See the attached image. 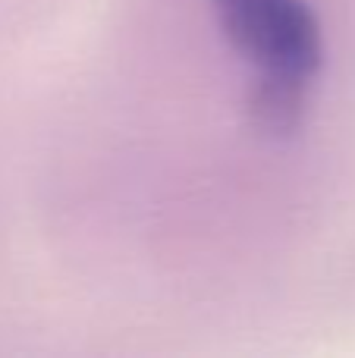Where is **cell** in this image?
<instances>
[{
    "label": "cell",
    "mask_w": 355,
    "mask_h": 358,
    "mask_svg": "<svg viewBox=\"0 0 355 358\" xmlns=\"http://www.w3.org/2000/svg\"><path fill=\"white\" fill-rule=\"evenodd\" d=\"M236 50L258 63L261 76L314 82L324 57L321 25L305 0H214Z\"/></svg>",
    "instance_id": "1"
},
{
    "label": "cell",
    "mask_w": 355,
    "mask_h": 358,
    "mask_svg": "<svg viewBox=\"0 0 355 358\" xmlns=\"http://www.w3.org/2000/svg\"><path fill=\"white\" fill-rule=\"evenodd\" d=\"M312 82L280 79V76H258L249 94V117L264 136H293L299 129L308 107Z\"/></svg>",
    "instance_id": "2"
}]
</instances>
